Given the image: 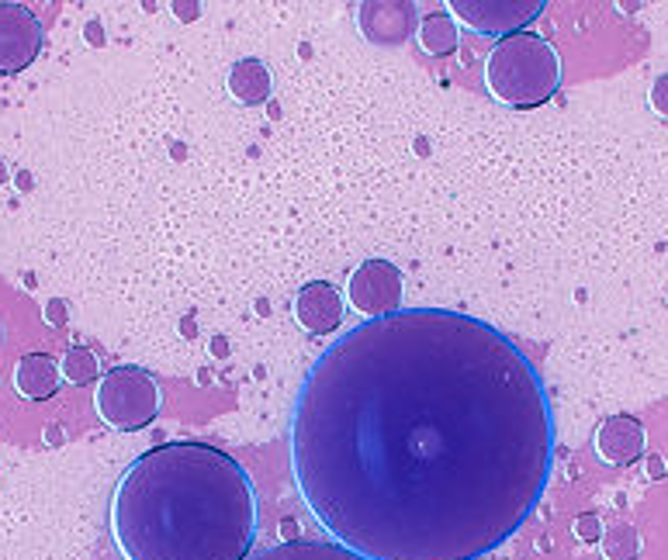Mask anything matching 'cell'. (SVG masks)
Wrapping results in <instances>:
<instances>
[{"mask_svg":"<svg viewBox=\"0 0 668 560\" xmlns=\"http://www.w3.org/2000/svg\"><path fill=\"white\" fill-rule=\"evenodd\" d=\"M554 408L492 322L402 308L343 332L291 408V474L312 519L364 560H478L534 516Z\"/></svg>","mask_w":668,"mask_h":560,"instance_id":"6da1fadb","label":"cell"},{"mask_svg":"<svg viewBox=\"0 0 668 560\" xmlns=\"http://www.w3.org/2000/svg\"><path fill=\"white\" fill-rule=\"evenodd\" d=\"M108 526L125 560H246L257 543V491L219 446L160 443L118 478Z\"/></svg>","mask_w":668,"mask_h":560,"instance_id":"7a4b0ae2","label":"cell"},{"mask_svg":"<svg viewBox=\"0 0 668 560\" xmlns=\"http://www.w3.org/2000/svg\"><path fill=\"white\" fill-rule=\"evenodd\" d=\"M485 87L506 108H540L561 87V56L544 35L520 32L495 42L485 59Z\"/></svg>","mask_w":668,"mask_h":560,"instance_id":"3957f363","label":"cell"},{"mask_svg":"<svg viewBox=\"0 0 668 560\" xmlns=\"http://www.w3.org/2000/svg\"><path fill=\"white\" fill-rule=\"evenodd\" d=\"M97 419L115 433H139L160 415L163 395L149 370L125 363V367L104 370L94 391Z\"/></svg>","mask_w":668,"mask_h":560,"instance_id":"277c9868","label":"cell"},{"mask_svg":"<svg viewBox=\"0 0 668 560\" xmlns=\"http://www.w3.org/2000/svg\"><path fill=\"white\" fill-rule=\"evenodd\" d=\"M544 7L547 0H450L447 14L457 25L502 42L509 35H520L530 21H537Z\"/></svg>","mask_w":668,"mask_h":560,"instance_id":"5b68a950","label":"cell"},{"mask_svg":"<svg viewBox=\"0 0 668 560\" xmlns=\"http://www.w3.org/2000/svg\"><path fill=\"white\" fill-rule=\"evenodd\" d=\"M402 298H405V280L392 260L357 263L354 274L347 280V301L357 315H364V322L402 312Z\"/></svg>","mask_w":668,"mask_h":560,"instance_id":"8992f818","label":"cell"},{"mask_svg":"<svg viewBox=\"0 0 668 560\" xmlns=\"http://www.w3.org/2000/svg\"><path fill=\"white\" fill-rule=\"evenodd\" d=\"M42 45L45 32L32 7L0 0V77L28 70L39 59Z\"/></svg>","mask_w":668,"mask_h":560,"instance_id":"52a82bcc","label":"cell"},{"mask_svg":"<svg viewBox=\"0 0 668 560\" xmlns=\"http://www.w3.org/2000/svg\"><path fill=\"white\" fill-rule=\"evenodd\" d=\"M343 312H347V305H343L340 287L329 284V280H309L295 294V319L312 336H329V332L340 329Z\"/></svg>","mask_w":668,"mask_h":560,"instance_id":"ba28073f","label":"cell"},{"mask_svg":"<svg viewBox=\"0 0 668 560\" xmlns=\"http://www.w3.org/2000/svg\"><path fill=\"white\" fill-rule=\"evenodd\" d=\"M644 446H648V433H644L641 419L634 415H610V419L599 422L596 429V453L613 467H630L644 457Z\"/></svg>","mask_w":668,"mask_h":560,"instance_id":"9c48e42d","label":"cell"},{"mask_svg":"<svg viewBox=\"0 0 668 560\" xmlns=\"http://www.w3.org/2000/svg\"><path fill=\"white\" fill-rule=\"evenodd\" d=\"M59 360H52L49 353H25L14 363V391L28 401H45L59 391Z\"/></svg>","mask_w":668,"mask_h":560,"instance_id":"30bf717a","label":"cell"},{"mask_svg":"<svg viewBox=\"0 0 668 560\" xmlns=\"http://www.w3.org/2000/svg\"><path fill=\"white\" fill-rule=\"evenodd\" d=\"M225 87H229V94L236 97L239 104L257 108V104L270 101L274 80H270V70L260 63V59L246 56V59H239V63L229 66V73H225Z\"/></svg>","mask_w":668,"mask_h":560,"instance_id":"8fae6325","label":"cell"},{"mask_svg":"<svg viewBox=\"0 0 668 560\" xmlns=\"http://www.w3.org/2000/svg\"><path fill=\"white\" fill-rule=\"evenodd\" d=\"M246 560H364V557L347 547H340V543L288 540V543H277V547L260 550V554H253Z\"/></svg>","mask_w":668,"mask_h":560,"instance_id":"7c38bea8","label":"cell"},{"mask_svg":"<svg viewBox=\"0 0 668 560\" xmlns=\"http://www.w3.org/2000/svg\"><path fill=\"white\" fill-rule=\"evenodd\" d=\"M416 42L426 56H450V52H457V42H461V35H457V21L450 18L447 11L423 14Z\"/></svg>","mask_w":668,"mask_h":560,"instance_id":"4fadbf2b","label":"cell"},{"mask_svg":"<svg viewBox=\"0 0 668 560\" xmlns=\"http://www.w3.org/2000/svg\"><path fill=\"white\" fill-rule=\"evenodd\" d=\"M59 374L70 384H90L101 381V363H97V353L87 350V346H70L59 360Z\"/></svg>","mask_w":668,"mask_h":560,"instance_id":"5bb4252c","label":"cell"},{"mask_svg":"<svg viewBox=\"0 0 668 560\" xmlns=\"http://www.w3.org/2000/svg\"><path fill=\"white\" fill-rule=\"evenodd\" d=\"M599 547H603L606 560H637V554H641V533L630 522H617V526L603 529Z\"/></svg>","mask_w":668,"mask_h":560,"instance_id":"9a60e30c","label":"cell"},{"mask_svg":"<svg viewBox=\"0 0 668 560\" xmlns=\"http://www.w3.org/2000/svg\"><path fill=\"white\" fill-rule=\"evenodd\" d=\"M575 536H579L582 543H596L603 540V522H599V516H579L575 519Z\"/></svg>","mask_w":668,"mask_h":560,"instance_id":"2e32d148","label":"cell"},{"mask_svg":"<svg viewBox=\"0 0 668 560\" xmlns=\"http://www.w3.org/2000/svg\"><path fill=\"white\" fill-rule=\"evenodd\" d=\"M651 108H655V115L668 118V73H662L655 83H651Z\"/></svg>","mask_w":668,"mask_h":560,"instance_id":"e0dca14e","label":"cell"},{"mask_svg":"<svg viewBox=\"0 0 668 560\" xmlns=\"http://www.w3.org/2000/svg\"><path fill=\"white\" fill-rule=\"evenodd\" d=\"M648 474H651V478H662V474H665L662 457H648Z\"/></svg>","mask_w":668,"mask_h":560,"instance_id":"ac0fdd59","label":"cell"},{"mask_svg":"<svg viewBox=\"0 0 668 560\" xmlns=\"http://www.w3.org/2000/svg\"><path fill=\"white\" fill-rule=\"evenodd\" d=\"M478 560H485V557H478Z\"/></svg>","mask_w":668,"mask_h":560,"instance_id":"d6986e66","label":"cell"}]
</instances>
